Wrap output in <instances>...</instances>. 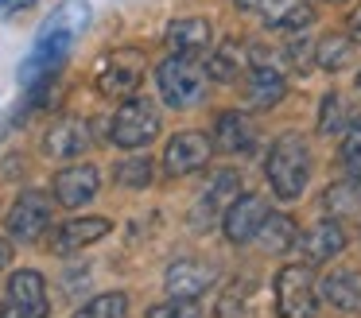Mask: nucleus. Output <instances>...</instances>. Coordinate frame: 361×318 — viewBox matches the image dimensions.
I'll return each mask as SVG.
<instances>
[{"instance_id": "1", "label": "nucleus", "mask_w": 361, "mask_h": 318, "mask_svg": "<svg viewBox=\"0 0 361 318\" xmlns=\"http://www.w3.org/2000/svg\"><path fill=\"white\" fill-rule=\"evenodd\" d=\"M311 171H314V159H311V144H307L303 132L276 136V144L268 147V159H264V175L276 198L295 202L307 190V183H311Z\"/></svg>"}, {"instance_id": "2", "label": "nucleus", "mask_w": 361, "mask_h": 318, "mask_svg": "<svg viewBox=\"0 0 361 318\" xmlns=\"http://www.w3.org/2000/svg\"><path fill=\"white\" fill-rule=\"evenodd\" d=\"M156 90H159V101L167 109H190L198 101H206L210 78H206V66H198L195 59L167 54L156 66Z\"/></svg>"}, {"instance_id": "3", "label": "nucleus", "mask_w": 361, "mask_h": 318, "mask_svg": "<svg viewBox=\"0 0 361 318\" xmlns=\"http://www.w3.org/2000/svg\"><path fill=\"white\" fill-rule=\"evenodd\" d=\"M159 128H164L159 109L152 105L148 97L133 93V97H125V101H121V109L113 113V121H109V144L121 147V152H140V147H148L152 140L159 136Z\"/></svg>"}, {"instance_id": "4", "label": "nucleus", "mask_w": 361, "mask_h": 318, "mask_svg": "<svg viewBox=\"0 0 361 318\" xmlns=\"http://www.w3.org/2000/svg\"><path fill=\"white\" fill-rule=\"evenodd\" d=\"M144 70H148V59L133 47H121V51H109L94 70V85L102 97H113V101H125L133 97L136 90L144 85Z\"/></svg>"}, {"instance_id": "5", "label": "nucleus", "mask_w": 361, "mask_h": 318, "mask_svg": "<svg viewBox=\"0 0 361 318\" xmlns=\"http://www.w3.org/2000/svg\"><path fill=\"white\" fill-rule=\"evenodd\" d=\"M276 314L280 318H311L319 310V291H314V271L307 264H283L276 271Z\"/></svg>"}, {"instance_id": "6", "label": "nucleus", "mask_w": 361, "mask_h": 318, "mask_svg": "<svg viewBox=\"0 0 361 318\" xmlns=\"http://www.w3.org/2000/svg\"><path fill=\"white\" fill-rule=\"evenodd\" d=\"M51 299H47V279L35 268H20L8 276V295L0 302V318H47Z\"/></svg>"}, {"instance_id": "7", "label": "nucleus", "mask_w": 361, "mask_h": 318, "mask_svg": "<svg viewBox=\"0 0 361 318\" xmlns=\"http://www.w3.org/2000/svg\"><path fill=\"white\" fill-rule=\"evenodd\" d=\"M51 214H55V206H51V194H43V190H24L16 202H12V209H8V237L20 240V245H32V240H39L43 233L51 229Z\"/></svg>"}, {"instance_id": "8", "label": "nucleus", "mask_w": 361, "mask_h": 318, "mask_svg": "<svg viewBox=\"0 0 361 318\" xmlns=\"http://www.w3.org/2000/svg\"><path fill=\"white\" fill-rule=\"evenodd\" d=\"M237 12L260 16V23L272 31H303L319 20L311 0H233Z\"/></svg>"}, {"instance_id": "9", "label": "nucleus", "mask_w": 361, "mask_h": 318, "mask_svg": "<svg viewBox=\"0 0 361 318\" xmlns=\"http://www.w3.org/2000/svg\"><path fill=\"white\" fill-rule=\"evenodd\" d=\"M214 155V144L206 132H195V128H183L175 132L171 140L164 144V171L171 178H183V175H195L210 163Z\"/></svg>"}, {"instance_id": "10", "label": "nucleus", "mask_w": 361, "mask_h": 318, "mask_svg": "<svg viewBox=\"0 0 361 318\" xmlns=\"http://www.w3.org/2000/svg\"><path fill=\"white\" fill-rule=\"evenodd\" d=\"M264 214H268L264 198H260L257 190H241L226 209H221V233H226V240L233 248L257 240V229H260V221H264Z\"/></svg>"}, {"instance_id": "11", "label": "nucleus", "mask_w": 361, "mask_h": 318, "mask_svg": "<svg viewBox=\"0 0 361 318\" xmlns=\"http://www.w3.org/2000/svg\"><path fill=\"white\" fill-rule=\"evenodd\" d=\"M210 144L226 155H249L252 147H257V124H252L249 113H241V109H221V113L214 116Z\"/></svg>"}, {"instance_id": "12", "label": "nucleus", "mask_w": 361, "mask_h": 318, "mask_svg": "<svg viewBox=\"0 0 361 318\" xmlns=\"http://www.w3.org/2000/svg\"><path fill=\"white\" fill-rule=\"evenodd\" d=\"M241 194V175L237 171H218V175L210 178V186H206V194L195 202V209H190V225L195 229H210L214 221H221V209L229 206V202Z\"/></svg>"}, {"instance_id": "13", "label": "nucleus", "mask_w": 361, "mask_h": 318, "mask_svg": "<svg viewBox=\"0 0 361 318\" xmlns=\"http://www.w3.org/2000/svg\"><path fill=\"white\" fill-rule=\"evenodd\" d=\"M102 190V171L94 163H71L55 175V202L66 209L74 206H90Z\"/></svg>"}, {"instance_id": "14", "label": "nucleus", "mask_w": 361, "mask_h": 318, "mask_svg": "<svg viewBox=\"0 0 361 318\" xmlns=\"http://www.w3.org/2000/svg\"><path fill=\"white\" fill-rule=\"evenodd\" d=\"M214 279H218V268H214L210 260L183 256V260H175L171 268H167L164 287H167V295H175V299H198V295H206L214 287Z\"/></svg>"}, {"instance_id": "15", "label": "nucleus", "mask_w": 361, "mask_h": 318, "mask_svg": "<svg viewBox=\"0 0 361 318\" xmlns=\"http://www.w3.org/2000/svg\"><path fill=\"white\" fill-rule=\"evenodd\" d=\"M94 144L90 136V124L82 116H59L47 132H43V152L51 159H78L86 147Z\"/></svg>"}, {"instance_id": "16", "label": "nucleus", "mask_w": 361, "mask_h": 318, "mask_svg": "<svg viewBox=\"0 0 361 318\" xmlns=\"http://www.w3.org/2000/svg\"><path fill=\"white\" fill-rule=\"evenodd\" d=\"M109 233H113L109 217H71V221H63L51 233V252H59V256L82 252V248L97 245L102 237H109Z\"/></svg>"}, {"instance_id": "17", "label": "nucleus", "mask_w": 361, "mask_h": 318, "mask_svg": "<svg viewBox=\"0 0 361 318\" xmlns=\"http://www.w3.org/2000/svg\"><path fill=\"white\" fill-rule=\"evenodd\" d=\"M214 27L206 16H183V20H171L164 31V47L171 54H183V59H198L202 51H210Z\"/></svg>"}, {"instance_id": "18", "label": "nucleus", "mask_w": 361, "mask_h": 318, "mask_svg": "<svg viewBox=\"0 0 361 318\" xmlns=\"http://www.w3.org/2000/svg\"><path fill=\"white\" fill-rule=\"evenodd\" d=\"M299 245H303L307 264H330L334 256L345 252L350 237H345V229H342L338 217H322L319 225H311L307 233H299Z\"/></svg>"}, {"instance_id": "19", "label": "nucleus", "mask_w": 361, "mask_h": 318, "mask_svg": "<svg viewBox=\"0 0 361 318\" xmlns=\"http://www.w3.org/2000/svg\"><path fill=\"white\" fill-rule=\"evenodd\" d=\"M319 299L342 314H361V268H334L319 279Z\"/></svg>"}, {"instance_id": "20", "label": "nucleus", "mask_w": 361, "mask_h": 318, "mask_svg": "<svg viewBox=\"0 0 361 318\" xmlns=\"http://www.w3.org/2000/svg\"><path fill=\"white\" fill-rule=\"evenodd\" d=\"M249 70H252L249 51H245V43H237V39H221L218 51H210V59H206V78H210V82H221V85L245 82Z\"/></svg>"}, {"instance_id": "21", "label": "nucleus", "mask_w": 361, "mask_h": 318, "mask_svg": "<svg viewBox=\"0 0 361 318\" xmlns=\"http://www.w3.org/2000/svg\"><path fill=\"white\" fill-rule=\"evenodd\" d=\"M357 51H361V47L353 43L350 35L330 31V35H322L319 47H314V62H319L326 74H342V70H350L353 62H357Z\"/></svg>"}, {"instance_id": "22", "label": "nucleus", "mask_w": 361, "mask_h": 318, "mask_svg": "<svg viewBox=\"0 0 361 318\" xmlns=\"http://www.w3.org/2000/svg\"><path fill=\"white\" fill-rule=\"evenodd\" d=\"M257 240L264 252H291L299 245V221L291 214H264L257 229Z\"/></svg>"}, {"instance_id": "23", "label": "nucleus", "mask_w": 361, "mask_h": 318, "mask_svg": "<svg viewBox=\"0 0 361 318\" xmlns=\"http://www.w3.org/2000/svg\"><path fill=\"white\" fill-rule=\"evenodd\" d=\"M357 121V109L350 105V97L345 93H338V90H330L326 97L319 101V136H342L350 124Z\"/></svg>"}, {"instance_id": "24", "label": "nucleus", "mask_w": 361, "mask_h": 318, "mask_svg": "<svg viewBox=\"0 0 361 318\" xmlns=\"http://www.w3.org/2000/svg\"><path fill=\"white\" fill-rule=\"evenodd\" d=\"M249 105H257V109H272V105H280L283 101V93H288V82H283V74L280 70H268V66H252L249 74Z\"/></svg>"}, {"instance_id": "25", "label": "nucleus", "mask_w": 361, "mask_h": 318, "mask_svg": "<svg viewBox=\"0 0 361 318\" xmlns=\"http://www.w3.org/2000/svg\"><path fill=\"white\" fill-rule=\"evenodd\" d=\"M319 206H322L326 217L361 214V183H353V178H338V183H330L326 190H322Z\"/></svg>"}, {"instance_id": "26", "label": "nucleus", "mask_w": 361, "mask_h": 318, "mask_svg": "<svg viewBox=\"0 0 361 318\" xmlns=\"http://www.w3.org/2000/svg\"><path fill=\"white\" fill-rule=\"evenodd\" d=\"M90 4L86 0H63V4L51 12V20L43 23V31H71V35H78V31H86L90 23Z\"/></svg>"}, {"instance_id": "27", "label": "nucleus", "mask_w": 361, "mask_h": 318, "mask_svg": "<svg viewBox=\"0 0 361 318\" xmlns=\"http://www.w3.org/2000/svg\"><path fill=\"white\" fill-rule=\"evenodd\" d=\"M74 318H128V295L125 291H102L90 302L74 310Z\"/></svg>"}, {"instance_id": "28", "label": "nucleus", "mask_w": 361, "mask_h": 318, "mask_svg": "<svg viewBox=\"0 0 361 318\" xmlns=\"http://www.w3.org/2000/svg\"><path fill=\"white\" fill-rule=\"evenodd\" d=\"M152 159L148 155H136V159H121L117 167H113V178H117L121 186H128V190H144V186H152Z\"/></svg>"}, {"instance_id": "29", "label": "nucleus", "mask_w": 361, "mask_h": 318, "mask_svg": "<svg viewBox=\"0 0 361 318\" xmlns=\"http://www.w3.org/2000/svg\"><path fill=\"white\" fill-rule=\"evenodd\" d=\"M338 155H342L345 178L361 183V121H353L350 128L342 132V147H338Z\"/></svg>"}, {"instance_id": "30", "label": "nucleus", "mask_w": 361, "mask_h": 318, "mask_svg": "<svg viewBox=\"0 0 361 318\" xmlns=\"http://www.w3.org/2000/svg\"><path fill=\"white\" fill-rule=\"evenodd\" d=\"M144 318H206L202 307H198V299H164V302H152L148 310H144Z\"/></svg>"}, {"instance_id": "31", "label": "nucleus", "mask_w": 361, "mask_h": 318, "mask_svg": "<svg viewBox=\"0 0 361 318\" xmlns=\"http://www.w3.org/2000/svg\"><path fill=\"white\" fill-rule=\"evenodd\" d=\"M249 295H252V283H249V279H241V283L226 287V295H221V302H218V310H214V318H237V314L245 310V302H249Z\"/></svg>"}, {"instance_id": "32", "label": "nucleus", "mask_w": 361, "mask_h": 318, "mask_svg": "<svg viewBox=\"0 0 361 318\" xmlns=\"http://www.w3.org/2000/svg\"><path fill=\"white\" fill-rule=\"evenodd\" d=\"M283 59H288V66H295V70H311V62H314V47L307 43V39H295V43L283 47Z\"/></svg>"}, {"instance_id": "33", "label": "nucleus", "mask_w": 361, "mask_h": 318, "mask_svg": "<svg viewBox=\"0 0 361 318\" xmlns=\"http://www.w3.org/2000/svg\"><path fill=\"white\" fill-rule=\"evenodd\" d=\"M35 0H0V12L4 16H16V12H24V8H32Z\"/></svg>"}, {"instance_id": "34", "label": "nucleus", "mask_w": 361, "mask_h": 318, "mask_svg": "<svg viewBox=\"0 0 361 318\" xmlns=\"http://www.w3.org/2000/svg\"><path fill=\"white\" fill-rule=\"evenodd\" d=\"M350 39H353V43L361 47V4H357V8H353V12H350Z\"/></svg>"}, {"instance_id": "35", "label": "nucleus", "mask_w": 361, "mask_h": 318, "mask_svg": "<svg viewBox=\"0 0 361 318\" xmlns=\"http://www.w3.org/2000/svg\"><path fill=\"white\" fill-rule=\"evenodd\" d=\"M4 268H12V240L0 237V271Z\"/></svg>"}, {"instance_id": "36", "label": "nucleus", "mask_w": 361, "mask_h": 318, "mask_svg": "<svg viewBox=\"0 0 361 318\" xmlns=\"http://www.w3.org/2000/svg\"><path fill=\"white\" fill-rule=\"evenodd\" d=\"M322 4H342V0H322Z\"/></svg>"}, {"instance_id": "37", "label": "nucleus", "mask_w": 361, "mask_h": 318, "mask_svg": "<svg viewBox=\"0 0 361 318\" xmlns=\"http://www.w3.org/2000/svg\"><path fill=\"white\" fill-rule=\"evenodd\" d=\"M357 90H361V74H357Z\"/></svg>"}]
</instances>
